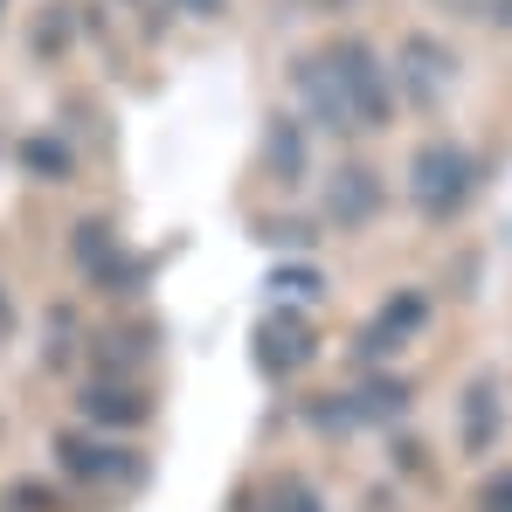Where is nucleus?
Returning <instances> with one entry per match:
<instances>
[{
  "mask_svg": "<svg viewBox=\"0 0 512 512\" xmlns=\"http://www.w3.org/2000/svg\"><path fill=\"white\" fill-rule=\"evenodd\" d=\"M270 291H277L284 305H312V298H326V277H319V270H305V263H291V270H277V277H270Z\"/></svg>",
  "mask_w": 512,
  "mask_h": 512,
  "instance_id": "2eb2a0df",
  "label": "nucleus"
},
{
  "mask_svg": "<svg viewBox=\"0 0 512 512\" xmlns=\"http://www.w3.org/2000/svg\"><path fill=\"white\" fill-rule=\"evenodd\" d=\"M263 167H270V180H284V187H298L305 173H312V139H305V125L298 118H270L263 125Z\"/></svg>",
  "mask_w": 512,
  "mask_h": 512,
  "instance_id": "1a4fd4ad",
  "label": "nucleus"
},
{
  "mask_svg": "<svg viewBox=\"0 0 512 512\" xmlns=\"http://www.w3.org/2000/svg\"><path fill=\"white\" fill-rule=\"evenodd\" d=\"M291 90H298V104H305L298 125H312V132H353V111H346V90H340V77H333V63H326V49L291 63Z\"/></svg>",
  "mask_w": 512,
  "mask_h": 512,
  "instance_id": "20e7f679",
  "label": "nucleus"
},
{
  "mask_svg": "<svg viewBox=\"0 0 512 512\" xmlns=\"http://www.w3.org/2000/svg\"><path fill=\"white\" fill-rule=\"evenodd\" d=\"M409 194H416L423 222H457L471 208V194H478V160L457 139H429L409 160Z\"/></svg>",
  "mask_w": 512,
  "mask_h": 512,
  "instance_id": "f257e3e1",
  "label": "nucleus"
},
{
  "mask_svg": "<svg viewBox=\"0 0 512 512\" xmlns=\"http://www.w3.org/2000/svg\"><path fill=\"white\" fill-rule=\"evenodd\" d=\"M402 77H409V97L436 111V97L450 90V49L443 42H429V35H409L402 42Z\"/></svg>",
  "mask_w": 512,
  "mask_h": 512,
  "instance_id": "9d476101",
  "label": "nucleus"
},
{
  "mask_svg": "<svg viewBox=\"0 0 512 512\" xmlns=\"http://www.w3.org/2000/svg\"><path fill=\"white\" fill-rule=\"evenodd\" d=\"M263 512H326V499H319V485L305 471H277L270 492H263Z\"/></svg>",
  "mask_w": 512,
  "mask_h": 512,
  "instance_id": "ddd939ff",
  "label": "nucleus"
},
{
  "mask_svg": "<svg viewBox=\"0 0 512 512\" xmlns=\"http://www.w3.org/2000/svg\"><path fill=\"white\" fill-rule=\"evenodd\" d=\"M56 457H63L70 478H90V485H104V478H139V464H132L118 443H97V436H63Z\"/></svg>",
  "mask_w": 512,
  "mask_h": 512,
  "instance_id": "9b49d317",
  "label": "nucleus"
},
{
  "mask_svg": "<svg viewBox=\"0 0 512 512\" xmlns=\"http://www.w3.org/2000/svg\"><path fill=\"white\" fill-rule=\"evenodd\" d=\"M305 416H312V429H360V423H353V402H346V395H326V402H312Z\"/></svg>",
  "mask_w": 512,
  "mask_h": 512,
  "instance_id": "f3484780",
  "label": "nucleus"
},
{
  "mask_svg": "<svg viewBox=\"0 0 512 512\" xmlns=\"http://www.w3.org/2000/svg\"><path fill=\"white\" fill-rule=\"evenodd\" d=\"M187 14H222V0H180Z\"/></svg>",
  "mask_w": 512,
  "mask_h": 512,
  "instance_id": "aec40b11",
  "label": "nucleus"
},
{
  "mask_svg": "<svg viewBox=\"0 0 512 512\" xmlns=\"http://www.w3.org/2000/svg\"><path fill=\"white\" fill-rule=\"evenodd\" d=\"M104 250H118V236H111V222H77V263H97Z\"/></svg>",
  "mask_w": 512,
  "mask_h": 512,
  "instance_id": "dca6fc26",
  "label": "nucleus"
},
{
  "mask_svg": "<svg viewBox=\"0 0 512 512\" xmlns=\"http://www.w3.org/2000/svg\"><path fill=\"white\" fill-rule=\"evenodd\" d=\"M457 14H478V21H506L512 28V0H450Z\"/></svg>",
  "mask_w": 512,
  "mask_h": 512,
  "instance_id": "6ab92c4d",
  "label": "nucleus"
},
{
  "mask_svg": "<svg viewBox=\"0 0 512 512\" xmlns=\"http://www.w3.org/2000/svg\"><path fill=\"white\" fill-rule=\"evenodd\" d=\"M381 173L367 167V160H346V167L326 173V222L333 229H367L374 215H381Z\"/></svg>",
  "mask_w": 512,
  "mask_h": 512,
  "instance_id": "39448f33",
  "label": "nucleus"
},
{
  "mask_svg": "<svg viewBox=\"0 0 512 512\" xmlns=\"http://www.w3.org/2000/svg\"><path fill=\"white\" fill-rule=\"evenodd\" d=\"M77 409H84V423H97V429H139L153 416V402H146L132 381H90L84 395H77Z\"/></svg>",
  "mask_w": 512,
  "mask_h": 512,
  "instance_id": "6e6552de",
  "label": "nucleus"
},
{
  "mask_svg": "<svg viewBox=\"0 0 512 512\" xmlns=\"http://www.w3.org/2000/svg\"><path fill=\"white\" fill-rule=\"evenodd\" d=\"M326 7H353V0H326Z\"/></svg>",
  "mask_w": 512,
  "mask_h": 512,
  "instance_id": "412c9836",
  "label": "nucleus"
},
{
  "mask_svg": "<svg viewBox=\"0 0 512 512\" xmlns=\"http://www.w3.org/2000/svg\"><path fill=\"white\" fill-rule=\"evenodd\" d=\"M312 353H319V340H312V326H305L298 312H270V319L256 326V367H263L270 381H291L298 367H312Z\"/></svg>",
  "mask_w": 512,
  "mask_h": 512,
  "instance_id": "0eeeda50",
  "label": "nucleus"
},
{
  "mask_svg": "<svg viewBox=\"0 0 512 512\" xmlns=\"http://www.w3.org/2000/svg\"><path fill=\"white\" fill-rule=\"evenodd\" d=\"M478 512H512V471H492L485 492H478Z\"/></svg>",
  "mask_w": 512,
  "mask_h": 512,
  "instance_id": "a211bd4d",
  "label": "nucleus"
},
{
  "mask_svg": "<svg viewBox=\"0 0 512 512\" xmlns=\"http://www.w3.org/2000/svg\"><path fill=\"white\" fill-rule=\"evenodd\" d=\"M429 312H436V298H429L423 284H402V291H395V298H388V305L360 326L353 353H360V360H395V353H402V346L429 326Z\"/></svg>",
  "mask_w": 512,
  "mask_h": 512,
  "instance_id": "7ed1b4c3",
  "label": "nucleus"
},
{
  "mask_svg": "<svg viewBox=\"0 0 512 512\" xmlns=\"http://www.w3.org/2000/svg\"><path fill=\"white\" fill-rule=\"evenodd\" d=\"M346 402H353V423H395V416L409 409V381L381 374V381H360V388H346Z\"/></svg>",
  "mask_w": 512,
  "mask_h": 512,
  "instance_id": "f8f14e48",
  "label": "nucleus"
},
{
  "mask_svg": "<svg viewBox=\"0 0 512 512\" xmlns=\"http://www.w3.org/2000/svg\"><path fill=\"white\" fill-rule=\"evenodd\" d=\"M21 167L35 173V180H70V146L63 139H28L21 146Z\"/></svg>",
  "mask_w": 512,
  "mask_h": 512,
  "instance_id": "4468645a",
  "label": "nucleus"
},
{
  "mask_svg": "<svg viewBox=\"0 0 512 512\" xmlns=\"http://www.w3.org/2000/svg\"><path fill=\"white\" fill-rule=\"evenodd\" d=\"M326 63H333V77H340V90H346L353 132H388V125H395V84H388V70H381V49L360 42V35H340V42L326 49Z\"/></svg>",
  "mask_w": 512,
  "mask_h": 512,
  "instance_id": "f03ea898",
  "label": "nucleus"
},
{
  "mask_svg": "<svg viewBox=\"0 0 512 512\" xmlns=\"http://www.w3.org/2000/svg\"><path fill=\"white\" fill-rule=\"evenodd\" d=\"M499 429H506V388L492 374H471L464 395H457V443H464V457H485L499 443Z\"/></svg>",
  "mask_w": 512,
  "mask_h": 512,
  "instance_id": "423d86ee",
  "label": "nucleus"
}]
</instances>
